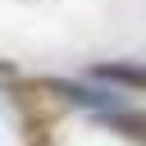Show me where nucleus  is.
Masks as SVG:
<instances>
[{"mask_svg": "<svg viewBox=\"0 0 146 146\" xmlns=\"http://www.w3.org/2000/svg\"><path fill=\"white\" fill-rule=\"evenodd\" d=\"M9 100H14L18 123H23V146H55V128H59V114L68 105L55 96L50 78H14Z\"/></svg>", "mask_w": 146, "mask_h": 146, "instance_id": "nucleus-1", "label": "nucleus"}, {"mask_svg": "<svg viewBox=\"0 0 146 146\" xmlns=\"http://www.w3.org/2000/svg\"><path fill=\"white\" fill-rule=\"evenodd\" d=\"M96 82H110L119 91H146V64L141 59H105L91 68Z\"/></svg>", "mask_w": 146, "mask_h": 146, "instance_id": "nucleus-2", "label": "nucleus"}, {"mask_svg": "<svg viewBox=\"0 0 146 146\" xmlns=\"http://www.w3.org/2000/svg\"><path fill=\"white\" fill-rule=\"evenodd\" d=\"M110 132H119V137H132V141H141L146 146V110H137V105H119V110H110V114H96Z\"/></svg>", "mask_w": 146, "mask_h": 146, "instance_id": "nucleus-3", "label": "nucleus"}]
</instances>
